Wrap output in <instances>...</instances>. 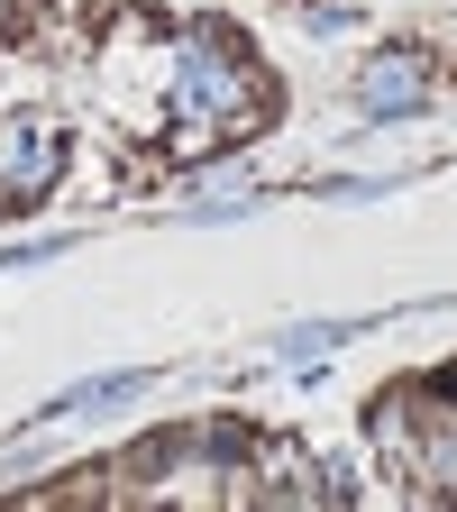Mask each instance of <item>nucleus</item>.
I'll list each match as a JSON object with an SVG mask.
<instances>
[{
    "label": "nucleus",
    "mask_w": 457,
    "mask_h": 512,
    "mask_svg": "<svg viewBox=\"0 0 457 512\" xmlns=\"http://www.w3.org/2000/svg\"><path fill=\"white\" fill-rule=\"evenodd\" d=\"M0 174H10V183H46V174H55V128H46V119L0 128Z\"/></svg>",
    "instance_id": "obj_1"
},
{
    "label": "nucleus",
    "mask_w": 457,
    "mask_h": 512,
    "mask_svg": "<svg viewBox=\"0 0 457 512\" xmlns=\"http://www.w3.org/2000/svg\"><path fill=\"white\" fill-rule=\"evenodd\" d=\"M375 110H403V101H421V64L412 55H394V64H366V83H357Z\"/></svg>",
    "instance_id": "obj_2"
}]
</instances>
